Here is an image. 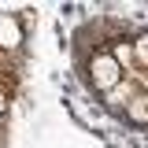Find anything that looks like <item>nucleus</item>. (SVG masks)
Wrapping results in <instances>:
<instances>
[{"label": "nucleus", "instance_id": "nucleus-1", "mask_svg": "<svg viewBox=\"0 0 148 148\" xmlns=\"http://www.w3.org/2000/svg\"><path fill=\"white\" fill-rule=\"evenodd\" d=\"M85 82L92 85L96 96H108L122 85V67L115 63L111 52H89L85 56Z\"/></svg>", "mask_w": 148, "mask_h": 148}, {"label": "nucleus", "instance_id": "nucleus-2", "mask_svg": "<svg viewBox=\"0 0 148 148\" xmlns=\"http://www.w3.org/2000/svg\"><path fill=\"white\" fill-rule=\"evenodd\" d=\"M133 67H148V30L133 37Z\"/></svg>", "mask_w": 148, "mask_h": 148}]
</instances>
